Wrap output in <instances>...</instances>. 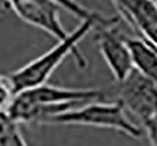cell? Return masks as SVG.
I'll use <instances>...</instances> for the list:
<instances>
[{"label": "cell", "mask_w": 157, "mask_h": 146, "mask_svg": "<svg viewBox=\"0 0 157 146\" xmlns=\"http://www.w3.org/2000/svg\"><path fill=\"white\" fill-rule=\"evenodd\" d=\"M105 94L99 89L67 88L45 83L17 94L14 101L24 106L58 107L80 106L94 101H101Z\"/></svg>", "instance_id": "5b68a950"}, {"label": "cell", "mask_w": 157, "mask_h": 146, "mask_svg": "<svg viewBox=\"0 0 157 146\" xmlns=\"http://www.w3.org/2000/svg\"><path fill=\"white\" fill-rule=\"evenodd\" d=\"M91 31V20L82 17L80 18V24L71 32L68 39L57 42V44L44 54L7 75L16 94L47 83L53 73L67 56H71L80 69L87 68L88 62L79 48V43Z\"/></svg>", "instance_id": "6da1fadb"}, {"label": "cell", "mask_w": 157, "mask_h": 146, "mask_svg": "<svg viewBox=\"0 0 157 146\" xmlns=\"http://www.w3.org/2000/svg\"><path fill=\"white\" fill-rule=\"evenodd\" d=\"M46 124L82 125L109 129L131 138H141L144 131L134 124L126 115V111L118 101H94L58 114L47 121Z\"/></svg>", "instance_id": "3957f363"}, {"label": "cell", "mask_w": 157, "mask_h": 146, "mask_svg": "<svg viewBox=\"0 0 157 146\" xmlns=\"http://www.w3.org/2000/svg\"><path fill=\"white\" fill-rule=\"evenodd\" d=\"M134 69L157 87V50L140 37L126 36Z\"/></svg>", "instance_id": "ba28073f"}, {"label": "cell", "mask_w": 157, "mask_h": 146, "mask_svg": "<svg viewBox=\"0 0 157 146\" xmlns=\"http://www.w3.org/2000/svg\"><path fill=\"white\" fill-rule=\"evenodd\" d=\"M142 129L146 133L151 146H157V115L143 123Z\"/></svg>", "instance_id": "30bf717a"}, {"label": "cell", "mask_w": 157, "mask_h": 146, "mask_svg": "<svg viewBox=\"0 0 157 146\" xmlns=\"http://www.w3.org/2000/svg\"><path fill=\"white\" fill-rule=\"evenodd\" d=\"M0 146H28L17 124L7 115H0Z\"/></svg>", "instance_id": "9c48e42d"}, {"label": "cell", "mask_w": 157, "mask_h": 146, "mask_svg": "<svg viewBox=\"0 0 157 146\" xmlns=\"http://www.w3.org/2000/svg\"><path fill=\"white\" fill-rule=\"evenodd\" d=\"M115 101L143 124L157 115V87L133 69L124 80L118 83Z\"/></svg>", "instance_id": "277c9868"}, {"label": "cell", "mask_w": 157, "mask_h": 146, "mask_svg": "<svg viewBox=\"0 0 157 146\" xmlns=\"http://www.w3.org/2000/svg\"><path fill=\"white\" fill-rule=\"evenodd\" d=\"M20 20L30 25L46 32L58 42L68 39L71 32L66 31L60 22L58 1L24 0L5 2Z\"/></svg>", "instance_id": "8992f818"}, {"label": "cell", "mask_w": 157, "mask_h": 146, "mask_svg": "<svg viewBox=\"0 0 157 146\" xmlns=\"http://www.w3.org/2000/svg\"><path fill=\"white\" fill-rule=\"evenodd\" d=\"M60 8L65 9L77 18L87 17L92 22L94 41L97 42L102 57L107 63L117 83L124 80L134 69L132 55L126 43L125 33L119 29L120 16H105L90 10L78 2L58 1Z\"/></svg>", "instance_id": "7a4b0ae2"}, {"label": "cell", "mask_w": 157, "mask_h": 146, "mask_svg": "<svg viewBox=\"0 0 157 146\" xmlns=\"http://www.w3.org/2000/svg\"><path fill=\"white\" fill-rule=\"evenodd\" d=\"M120 17L142 39L157 50V2L153 1H115Z\"/></svg>", "instance_id": "52a82bcc"}]
</instances>
